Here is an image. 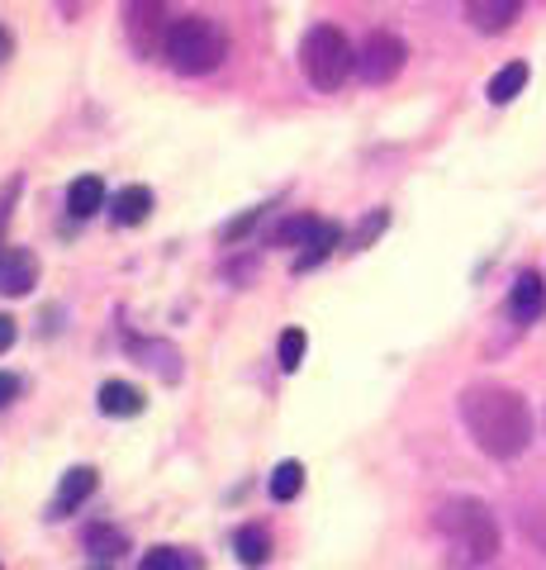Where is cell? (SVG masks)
<instances>
[{"instance_id": "1", "label": "cell", "mask_w": 546, "mask_h": 570, "mask_svg": "<svg viewBox=\"0 0 546 570\" xmlns=\"http://www.w3.org/2000/svg\"><path fill=\"white\" fill-rule=\"evenodd\" d=\"M461 423L475 438V448L495 461H514L533 442V409H527L518 390L495 385V381L461 390Z\"/></svg>"}, {"instance_id": "2", "label": "cell", "mask_w": 546, "mask_h": 570, "mask_svg": "<svg viewBox=\"0 0 546 570\" xmlns=\"http://www.w3.org/2000/svg\"><path fill=\"white\" fill-rule=\"evenodd\" d=\"M433 523L443 532L447 561L456 570H475V566L499 557V523H495V513H489L485 499H470V494L447 499Z\"/></svg>"}, {"instance_id": "3", "label": "cell", "mask_w": 546, "mask_h": 570, "mask_svg": "<svg viewBox=\"0 0 546 570\" xmlns=\"http://www.w3.org/2000/svg\"><path fill=\"white\" fill-rule=\"evenodd\" d=\"M162 58L181 77H205V71H215L228 58V33L209 14H181V20H171Z\"/></svg>"}, {"instance_id": "4", "label": "cell", "mask_w": 546, "mask_h": 570, "mask_svg": "<svg viewBox=\"0 0 546 570\" xmlns=\"http://www.w3.org/2000/svg\"><path fill=\"white\" fill-rule=\"evenodd\" d=\"M299 67H305L314 91H338V86L351 77V67H357V52H351L343 29L314 24L305 33V43H299Z\"/></svg>"}, {"instance_id": "5", "label": "cell", "mask_w": 546, "mask_h": 570, "mask_svg": "<svg viewBox=\"0 0 546 570\" xmlns=\"http://www.w3.org/2000/svg\"><path fill=\"white\" fill-rule=\"evenodd\" d=\"M125 29H129V43L138 58H152V52L167 48V33H171V14H167V0H129L125 6Z\"/></svg>"}, {"instance_id": "6", "label": "cell", "mask_w": 546, "mask_h": 570, "mask_svg": "<svg viewBox=\"0 0 546 570\" xmlns=\"http://www.w3.org/2000/svg\"><path fill=\"white\" fill-rule=\"evenodd\" d=\"M404 62H409V48H404V39L390 29H376L357 52V67H361L366 86H390L404 71Z\"/></svg>"}, {"instance_id": "7", "label": "cell", "mask_w": 546, "mask_h": 570, "mask_svg": "<svg viewBox=\"0 0 546 570\" xmlns=\"http://www.w3.org/2000/svg\"><path fill=\"white\" fill-rule=\"evenodd\" d=\"M39 281V257L29 247H6L0 253V295H29Z\"/></svg>"}, {"instance_id": "8", "label": "cell", "mask_w": 546, "mask_h": 570, "mask_svg": "<svg viewBox=\"0 0 546 570\" xmlns=\"http://www.w3.org/2000/svg\"><path fill=\"white\" fill-rule=\"evenodd\" d=\"M523 14V0H466V20L480 33H504L514 29V20Z\"/></svg>"}, {"instance_id": "9", "label": "cell", "mask_w": 546, "mask_h": 570, "mask_svg": "<svg viewBox=\"0 0 546 570\" xmlns=\"http://www.w3.org/2000/svg\"><path fill=\"white\" fill-rule=\"evenodd\" d=\"M96 404H100L105 419H138L148 409V395L138 385H129V381H105Z\"/></svg>"}, {"instance_id": "10", "label": "cell", "mask_w": 546, "mask_h": 570, "mask_svg": "<svg viewBox=\"0 0 546 570\" xmlns=\"http://www.w3.org/2000/svg\"><path fill=\"white\" fill-rule=\"evenodd\" d=\"M546 309V285L537 272H523L514 281V291H508V314L518 318V324H533V318H542Z\"/></svg>"}, {"instance_id": "11", "label": "cell", "mask_w": 546, "mask_h": 570, "mask_svg": "<svg viewBox=\"0 0 546 570\" xmlns=\"http://www.w3.org/2000/svg\"><path fill=\"white\" fill-rule=\"evenodd\" d=\"M343 243V228L338 224H328V219H319V228L309 234V243L299 247V257H295V272H309V266H319L324 257H332V247Z\"/></svg>"}, {"instance_id": "12", "label": "cell", "mask_w": 546, "mask_h": 570, "mask_svg": "<svg viewBox=\"0 0 546 570\" xmlns=\"http://www.w3.org/2000/svg\"><path fill=\"white\" fill-rule=\"evenodd\" d=\"M110 214H115V224H125V228H133V224H143L148 214H152V190L148 186H125L110 200Z\"/></svg>"}, {"instance_id": "13", "label": "cell", "mask_w": 546, "mask_h": 570, "mask_svg": "<svg viewBox=\"0 0 546 570\" xmlns=\"http://www.w3.org/2000/svg\"><path fill=\"white\" fill-rule=\"evenodd\" d=\"M91 494H96V466H72L62 475V485H58V513L81 509Z\"/></svg>"}, {"instance_id": "14", "label": "cell", "mask_w": 546, "mask_h": 570, "mask_svg": "<svg viewBox=\"0 0 546 570\" xmlns=\"http://www.w3.org/2000/svg\"><path fill=\"white\" fill-rule=\"evenodd\" d=\"M234 551H238V561L248 566V570H261V566L271 561V532H267V528H257V523L238 528V538H234Z\"/></svg>"}, {"instance_id": "15", "label": "cell", "mask_w": 546, "mask_h": 570, "mask_svg": "<svg viewBox=\"0 0 546 570\" xmlns=\"http://www.w3.org/2000/svg\"><path fill=\"white\" fill-rule=\"evenodd\" d=\"M67 209L77 214V219H91V214L105 209V181L100 176H77L72 190H67Z\"/></svg>"}, {"instance_id": "16", "label": "cell", "mask_w": 546, "mask_h": 570, "mask_svg": "<svg viewBox=\"0 0 546 570\" xmlns=\"http://www.w3.org/2000/svg\"><path fill=\"white\" fill-rule=\"evenodd\" d=\"M527 77H533V71H527V62H508V67H499L495 77H489V100H495V105H508L514 96H523Z\"/></svg>"}, {"instance_id": "17", "label": "cell", "mask_w": 546, "mask_h": 570, "mask_svg": "<svg viewBox=\"0 0 546 570\" xmlns=\"http://www.w3.org/2000/svg\"><path fill=\"white\" fill-rule=\"evenodd\" d=\"M299 490H305V466H299V461H280L271 471V499L276 504H290Z\"/></svg>"}, {"instance_id": "18", "label": "cell", "mask_w": 546, "mask_h": 570, "mask_svg": "<svg viewBox=\"0 0 546 570\" xmlns=\"http://www.w3.org/2000/svg\"><path fill=\"white\" fill-rule=\"evenodd\" d=\"M305 352H309V333L305 328H286V333H280V343H276L280 371H299V366H305Z\"/></svg>"}, {"instance_id": "19", "label": "cell", "mask_w": 546, "mask_h": 570, "mask_svg": "<svg viewBox=\"0 0 546 570\" xmlns=\"http://www.w3.org/2000/svg\"><path fill=\"white\" fill-rule=\"evenodd\" d=\"M314 228H319V219H314V214H295V219H286V224L276 228L271 243H276V247H305Z\"/></svg>"}, {"instance_id": "20", "label": "cell", "mask_w": 546, "mask_h": 570, "mask_svg": "<svg viewBox=\"0 0 546 570\" xmlns=\"http://www.w3.org/2000/svg\"><path fill=\"white\" fill-rule=\"evenodd\" d=\"M86 547L96 551V557H119V551H125V532L119 528H86Z\"/></svg>"}, {"instance_id": "21", "label": "cell", "mask_w": 546, "mask_h": 570, "mask_svg": "<svg viewBox=\"0 0 546 570\" xmlns=\"http://www.w3.org/2000/svg\"><path fill=\"white\" fill-rule=\"evenodd\" d=\"M186 566V557L176 547H152V551H143V561H138V570H181Z\"/></svg>"}, {"instance_id": "22", "label": "cell", "mask_w": 546, "mask_h": 570, "mask_svg": "<svg viewBox=\"0 0 546 570\" xmlns=\"http://www.w3.org/2000/svg\"><path fill=\"white\" fill-rule=\"evenodd\" d=\"M261 214H267V209H261V205H257V209H248V214H242V219H234V224H228V228H224V238H228V243H238L242 234H252V228L261 224Z\"/></svg>"}, {"instance_id": "23", "label": "cell", "mask_w": 546, "mask_h": 570, "mask_svg": "<svg viewBox=\"0 0 546 570\" xmlns=\"http://www.w3.org/2000/svg\"><path fill=\"white\" fill-rule=\"evenodd\" d=\"M14 395H20V381H14L10 371H0V409H6Z\"/></svg>"}, {"instance_id": "24", "label": "cell", "mask_w": 546, "mask_h": 570, "mask_svg": "<svg viewBox=\"0 0 546 570\" xmlns=\"http://www.w3.org/2000/svg\"><path fill=\"white\" fill-rule=\"evenodd\" d=\"M10 347H14V318L0 314V352H10Z\"/></svg>"}, {"instance_id": "25", "label": "cell", "mask_w": 546, "mask_h": 570, "mask_svg": "<svg viewBox=\"0 0 546 570\" xmlns=\"http://www.w3.org/2000/svg\"><path fill=\"white\" fill-rule=\"evenodd\" d=\"M86 6H91V0H62V10H67V14H77V10H86Z\"/></svg>"}, {"instance_id": "26", "label": "cell", "mask_w": 546, "mask_h": 570, "mask_svg": "<svg viewBox=\"0 0 546 570\" xmlns=\"http://www.w3.org/2000/svg\"><path fill=\"white\" fill-rule=\"evenodd\" d=\"M0 52H10V39H6V33H0Z\"/></svg>"}, {"instance_id": "27", "label": "cell", "mask_w": 546, "mask_h": 570, "mask_svg": "<svg viewBox=\"0 0 546 570\" xmlns=\"http://www.w3.org/2000/svg\"><path fill=\"white\" fill-rule=\"evenodd\" d=\"M96 570H110V566H96Z\"/></svg>"}]
</instances>
